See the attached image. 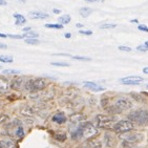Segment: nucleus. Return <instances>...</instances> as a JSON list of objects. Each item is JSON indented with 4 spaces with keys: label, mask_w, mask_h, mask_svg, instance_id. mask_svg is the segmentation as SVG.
I'll use <instances>...</instances> for the list:
<instances>
[{
    "label": "nucleus",
    "mask_w": 148,
    "mask_h": 148,
    "mask_svg": "<svg viewBox=\"0 0 148 148\" xmlns=\"http://www.w3.org/2000/svg\"><path fill=\"white\" fill-rule=\"evenodd\" d=\"M45 27L47 29H63V24H53V23H49V24H45Z\"/></svg>",
    "instance_id": "obj_23"
},
{
    "label": "nucleus",
    "mask_w": 148,
    "mask_h": 148,
    "mask_svg": "<svg viewBox=\"0 0 148 148\" xmlns=\"http://www.w3.org/2000/svg\"><path fill=\"white\" fill-rule=\"evenodd\" d=\"M82 148H90V147H82Z\"/></svg>",
    "instance_id": "obj_48"
},
{
    "label": "nucleus",
    "mask_w": 148,
    "mask_h": 148,
    "mask_svg": "<svg viewBox=\"0 0 148 148\" xmlns=\"http://www.w3.org/2000/svg\"><path fill=\"white\" fill-rule=\"evenodd\" d=\"M24 35V37L25 38H37L38 37V34L37 33H34V32H31L29 31V33H25Z\"/></svg>",
    "instance_id": "obj_27"
},
{
    "label": "nucleus",
    "mask_w": 148,
    "mask_h": 148,
    "mask_svg": "<svg viewBox=\"0 0 148 148\" xmlns=\"http://www.w3.org/2000/svg\"><path fill=\"white\" fill-rule=\"evenodd\" d=\"M138 29H140V31H142V32H148V27L145 25H139L138 26Z\"/></svg>",
    "instance_id": "obj_36"
},
{
    "label": "nucleus",
    "mask_w": 148,
    "mask_h": 148,
    "mask_svg": "<svg viewBox=\"0 0 148 148\" xmlns=\"http://www.w3.org/2000/svg\"><path fill=\"white\" fill-rule=\"evenodd\" d=\"M47 85L45 79L43 78H36V79L27 80L24 84V88L29 92H37V91L43 90Z\"/></svg>",
    "instance_id": "obj_2"
},
{
    "label": "nucleus",
    "mask_w": 148,
    "mask_h": 148,
    "mask_svg": "<svg viewBox=\"0 0 148 148\" xmlns=\"http://www.w3.org/2000/svg\"><path fill=\"white\" fill-rule=\"evenodd\" d=\"M55 13V14H59L60 13V10H56V9H54V11H53Z\"/></svg>",
    "instance_id": "obj_42"
},
{
    "label": "nucleus",
    "mask_w": 148,
    "mask_h": 148,
    "mask_svg": "<svg viewBox=\"0 0 148 148\" xmlns=\"http://www.w3.org/2000/svg\"><path fill=\"white\" fill-rule=\"evenodd\" d=\"M8 36H6L5 34H2V33H0V38H6Z\"/></svg>",
    "instance_id": "obj_39"
},
{
    "label": "nucleus",
    "mask_w": 148,
    "mask_h": 148,
    "mask_svg": "<svg viewBox=\"0 0 148 148\" xmlns=\"http://www.w3.org/2000/svg\"><path fill=\"white\" fill-rule=\"evenodd\" d=\"M134 128V122H131L130 120H122V121H119L114 126V130L117 134H125V132L131 131Z\"/></svg>",
    "instance_id": "obj_5"
},
{
    "label": "nucleus",
    "mask_w": 148,
    "mask_h": 148,
    "mask_svg": "<svg viewBox=\"0 0 148 148\" xmlns=\"http://www.w3.org/2000/svg\"><path fill=\"white\" fill-rule=\"evenodd\" d=\"M25 43L32 44V45H37V44H39V40L37 38H26Z\"/></svg>",
    "instance_id": "obj_22"
},
{
    "label": "nucleus",
    "mask_w": 148,
    "mask_h": 148,
    "mask_svg": "<svg viewBox=\"0 0 148 148\" xmlns=\"http://www.w3.org/2000/svg\"><path fill=\"white\" fill-rule=\"evenodd\" d=\"M147 88H148V85H147Z\"/></svg>",
    "instance_id": "obj_50"
},
{
    "label": "nucleus",
    "mask_w": 148,
    "mask_h": 148,
    "mask_svg": "<svg viewBox=\"0 0 148 148\" xmlns=\"http://www.w3.org/2000/svg\"><path fill=\"white\" fill-rule=\"evenodd\" d=\"M0 5H6L5 0H0Z\"/></svg>",
    "instance_id": "obj_38"
},
{
    "label": "nucleus",
    "mask_w": 148,
    "mask_h": 148,
    "mask_svg": "<svg viewBox=\"0 0 148 148\" xmlns=\"http://www.w3.org/2000/svg\"><path fill=\"white\" fill-rule=\"evenodd\" d=\"M121 148H137L134 146V144L132 143H128V142H125V141H123L122 143V147Z\"/></svg>",
    "instance_id": "obj_29"
},
{
    "label": "nucleus",
    "mask_w": 148,
    "mask_h": 148,
    "mask_svg": "<svg viewBox=\"0 0 148 148\" xmlns=\"http://www.w3.org/2000/svg\"><path fill=\"white\" fill-rule=\"evenodd\" d=\"M79 33L82 35H86V36H90V35H92V32L91 31H80Z\"/></svg>",
    "instance_id": "obj_35"
},
{
    "label": "nucleus",
    "mask_w": 148,
    "mask_h": 148,
    "mask_svg": "<svg viewBox=\"0 0 148 148\" xmlns=\"http://www.w3.org/2000/svg\"><path fill=\"white\" fill-rule=\"evenodd\" d=\"M71 58L75 60H80V61H90V58L88 57H82V56H71Z\"/></svg>",
    "instance_id": "obj_26"
},
{
    "label": "nucleus",
    "mask_w": 148,
    "mask_h": 148,
    "mask_svg": "<svg viewBox=\"0 0 148 148\" xmlns=\"http://www.w3.org/2000/svg\"><path fill=\"white\" fill-rule=\"evenodd\" d=\"M137 49H138V51H148V47L145 45V44H144V45H140V46H138Z\"/></svg>",
    "instance_id": "obj_33"
},
{
    "label": "nucleus",
    "mask_w": 148,
    "mask_h": 148,
    "mask_svg": "<svg viewBox=\"0 0 148 148\" xmlns=\"http://www.w3.org/2000/svg\"><path fill=\"white\" fill-rule=\"evenodd\" d=\"M105 143H106V146L109 148H111L114 145H116V140L112 138L110 134H105Z\"/></svg>",
    "instance_id": "obj_15"
},
{
    "label": "nucleus",
    "mask_w": 148,
    "mask_h": 148,
    "mask_svg": "<svg viewBox=\"0 0 148 148\" xmlns=\"http://www.w3.org/2000/svg\"><path fill=\"white\" fill-rule=\"evenodd\" d=\"M98 134V129L91 123H82V138L90 139Z\"/></svg>",
    "instance_id": "obj_6"
},
{
    "label": "nucleus",
    "mask_w": 148,
    "mask_h": 148,
    "mask_svg": "<svg viewBox=\"0 0 148 148\" xmlns=\"http://www.w3.org/2000/svg\"><path fill=\"white\" fill-rule=\"evenodd\" d=\"M15 134L17 138H22L24 136V130H23V127L21 125L17 126L16 127V130H15Z\"/></svg>",
    "instance_id": "obj_21"
},
{
    "label": "nucleus",
    "mask_w": 148,
    "mask_h": 148,
    "mask_svg": "<svg viewBox=\"0 0 148 148\" xmlns=\"http://www.w3.org/2000/svg\"><path fill=\"white\" fill-rule=\"evenodd\" d=\"M14 61L12 56H8V55H1L0 56V62L2 63H12Z\"/></svg>",
    "instance_id": "obj_18"
},
{
    "label": "nucleus",
    "mask_w": 148,
    "mask_h": 148,
    "mask_svg": "<svg viewBox=\"0 0 148 148\" xmlns=\"http://www.w3.org/2000/svg\"><path fill=\"white\" fill-rule=\"evenodd\" d=\"M0 148H2V147H1V146H0Z\"/></svg>",
    "instance_id": "obj_49"
},
{
    "label": "nucleus",
    "mask_w": 148,
    "mask_h": 148,
    "mask_svg": "<svg viewBox=\"0 0 148 148\" xmlns=\"http://www.w3.org/2000/svg\"><path fill=\"white\" fill-rule=\"evenodd\" d=\"M143 73H144V74H147L148 75V67H145V69H143Z\"/></svg>",
    "instance_id": "obj_40"
},
{
    "label": "nucleus",
    "mask_w": 148,
    "mask_h": 148,
    "mask_svg": "<svg viewBox=\"0 0 148 148\" xmlns=\"http://www.w3.org/2000/svg\"><path fill=\"white\" fill-rule=\"evenodd\" d=\"M53 66H60V67H69V64L66 62H51V63Z\"/></svg>",
    "instance_id": "obj_25"
},
{
    "label": "nucleus",
    "mask_w": 148,
    "mask_h": 148,
    "mask_svg": "<svg viewBox=\"0 0 148 148\" xmlns=\"http://www.w3.org/2000/svg\"><path fill=\"white\" fill-rule=\"evenodd\" d=\"M53 121H54L55 123H57V124H63V123L66 122L65 114H63V112H58V114H54Z\"/></svg>",
    "instance_id": "obj_13"
},
{
    "label": "nucleus",
    "mask_w": 148,
    "mask_h": 148,
    "mask_svg": "<svg viewBox=\"0 0 148 148\" xmlns=\"http://www.w3.org/2000/svg\"><path fill=\"white\" fill-rule=\"evenodd\" d=\"M144 79L141 77H137V76H132V77H126L120 80V82L125 84V85H138L141 82H143Z\"/></svg>",
    "instance_id": "obj_8"
},
{
    "label": "nucleus",
    "mask_w": 148,
    "mask_h": 148,
    "mask_svg": "<svg viewBox=\"0 0 148 148\" xmlns=\"http://www.w3.org/2000/svg\"><path fill=\"white\" fill-rule=\"evenodd\" d=\"M8 37L13 38V39H22V38H25L24 35H9Z\"/></svg>",
    "instance_id": "obj_31"
},
{
    "label": "nucleus",
    "mask_w": 148,
    "mask_h": 148,
    "mask_svg": "<svg viewBox=\"0 0 148 148\" xmlns=\"http://www.w3.org/2000/svg\"><path fill=\"white\" fill-rule=\"evenodd\" d=\"M58 21H59V23H61V24H67V23L71 22V16H69V15L61 16V17H59Z\"/></svg>",
    "instance_id": "obj_19"
},
{
    "label": "nucleus",
    "mask_w": 148,
    "mask_h": 148,
    "mask_svg": "<svg viewBox=\"0 0 148 148\" xmlns=\"http://www.w3.org/2000/svg\"><path fill=\"white\" fill-rule=\"evenodd\" d=\"M121 138H122L123 141L128 142V143H132V144L141 142V141L144 139L142 134H139V132H131V131L122 134V137Z\"/></svg>",
    "instance_id": "obj_7"
},
{
    "label": "nucleus",
    "mask_w": 148,
    "mask_h": 148,
    "mask_svg": "<svg viewBox=\"0 0 148 148\" xmlns=\"http://www.w3.org/2000/svg\"><path fill=\"white\" fill-rule=\"evenodd\" d=\"M83 84H84V86H85L86 88L90 89V90H92V91H103L105 89L104 87L100 86L99 84H97V83H95V82H91V81H85Z\"/></svg>",
    "instance_id": "obj_11"
},
{
    "label": "nucleus",
    "mask_w": 148,
    "mask_h": 148,
    "mask_svg": "<svg viewBox=\"0 0 148 148\" xmlns=\"http://www.w3.org/2000/svg\"><path fill=\"white\" fill-rule=\"evenodd\" d=\"M119 49L120 51H131L130 47H128V46H123V45L119 46Z\"/></svg>",
    "instance_id": "obj_34"
},
{
    "label": "nucleus",
    "mask_w": 148,
    "mask_h": 148,
    "mask_svg": "<svg viewBox=\"0 0 148 148\" xmlns=\"http://www.w3.org/2000/svg\"><path fill=\"white\" fill-rule=\"evenodd\" d=\"M2 73L3 75H18L20 74V71H18V69H4Z\"/></svg>",
    "instance_id": "obj_24"
},
{
    "label": "nucleus",
    "mask_w": 148,
    "mask_h": 148,
    "mask_svg": "<svg viewBox=\"0 0 148 148\" xmlns=\"http://www.w3.org/2000/svg\"><path fill=\"white\" fill-rule=\"evenodd\" d=\"M116 26H117V24H112V23H105V24H102V25H101V29H114Z\"/></svg>",
    "instance_id": "obj_30"
},
{
    "label": "nucleus",
    "mask_w": 148,
    "mask_h": 148,
    "mask_svg": "<svg viewBox=\"0 0 148 148\" xmlns=\"http://www.w3.org/2000/svg\"><path fill=\"white\" fill-rule=\"evenodd\" d=\"M16 1H20V2L22 3H25V0H16Z\"/></svg>",
    "instance_id": "obj_46"
},
{
    "label": "nucleus",
    "mask_w": 148,
    "mask_h": 148,
    "mask_svg": "<svg viewBox=\"0 0 148 148\" xmlns=\"http://www.w3.org/2000/svg\"><path fill=\"white\" fill-rule=\"evenodd\" d=\"M71 35L69 34V33H67V34H65V38H71Z\"/></svg>",
    "instance_id": "obj_44"
},
{
    "label": "nucleus",
    "mask_w": 148,
    "mask_h": 148,
    "mask_svg": "<svg viewBox=\"0 0 148 148\" xmlns=\"http://www.w3.org/2000/svg\"><path fill=\"white\" fill-rule=\"evenodd\" d=\"M14 18L16 19V21H15V24H16V25H21V24H24V23L26 22L25 18L20 14H14Z\"/></svg>",
    "instance_id": "obj_16"
},
{
    "label": "nucleus",
    "mask_w": 148,
    "mask_h": 148,
    "mask_svg": "<svg viewBox=\"0 0 148 148\" xmlns=\"http://www.w3.org/2000/svg\"><path fill=\"white\" fill-rule=\"evenodd\" d=\"M24 84V77H15L11 81V88L15 90H19Z\"/></svg>",
    "instance_id": "obj_9"
},
{
    "label": "nucleus",
    "mask_w": 148,
    "mask_h": 148,
    "mask_svg": "<svg viewBox=\"0 0 148 148\" xmlns=\"http://www.w3.org/2000/svg\"><path fill=\"white\" fill-rule=\"evenodd\" d=\"M21 114H22L23 116H25V117H31V116L34 114V110H33L32 107L26 106V107H24V108L21 109Z\"/></svg>",
    "instance_id": "obj_17"
},
{
    "label": "nucleus",
    "mask_w": 148,
    "mask_h": 148,
    "mask_svg": "<svg viewBox=\"0 0 148 148\" xmlns=\"http://www.w3.org/2000/svg\"><path fill=\"white\" fill-rule=\"evenodd\" d=\"M76 26H77V27H83V24H80V23H77V24H76Z\"/></svg>",
    "instance_id": "obj_45"
},
{
    "label": "nucleus",
    "mask_w": 148,
    "mask_h": 148,
    "mask_svg": "<svg viewBox=\"0 0 148 148\" xmlns=\"http://www.w3.org/2000/svg\"><path fill=\"white\" fill-rule=\"evenodd\" d=\"M11 88V82L5 77H0V92H8Z\"/></svg>",
    "instance_id": "obj_10"
},
{
    "label": "nucleus",
    "mask_w": 148,
    "mask_h": 148,
    "mask_svg": "<svg viewBox=\"0 0 148 148\" xmlns=\"http://www.w3.org/2000/svg\"><path fill=\"white\" fill-rule=\"evenodd\" d=\"M23 31H24V32H29V31H31V27H24V29H23Z\"/></svg>",
    "instance_id": "obj_43"
},
{
    "label": "nucleus",
    "mask_w": 148,
    "mask_h": 148,
    "mask_svg": "<svg viewBox=\"0 0 148 148\" xmlns=\"http://www.w3.org/2000/svg\"><path fill=\"white\" fill-rule=\"evenodd\" d=\"M8 120H9V117H8L6 114H3V116H0V125H1L2 123L6 122Z\"/></svg>",
    "instance_id": "obj_32"
},
{
    "label": "nucleus",
    "mask_w": 148,
    "mask_h": 148,
    "mask_svg": "<svg viewBox=\"0 0 148 148\" xmlns=\"http://www.w3.org/2000/svg\"><path fill=\"white\" fill-rule=\"evenodd\" d=\"M96 122H97V127L99 128L110 129L114 128V124H116V119L114 117H109V116L99 114L96 117Z\"/></svg>",
    "instance_id": "obj_4"
},
{
    "label": "nucleus",
    "mask_w": 148,
    "mask_h": 148,
    "mask_svg": "<svg viewBox=\"0 0 148 148\" xmlns=\"http://www.w3.org/2000/svg\"><path fill=\"white\" fill-rule=\"evenodd\" d=\"M85 1H87V2H98L99 0H85Z\"/></svg>",
    "instance_id": "obj_41"
},
{
    "label": "nucleus",
    "mask_w": 148,
    "mask_h": 148,
    "mask_svg": "<svg viewBox=\"0 0 148 148\" xmlns=\"http://www.w3.org/2000/svg\"><path fill=\"white\" fill-rule=\"evenodd\" d=\"M31 19H46L49 18V14L43 13V12H31L29 14Z\"/></svg>",
    "instance_id": "obj_12"
},
{
    "label": "nucleus",
    "mask_w": 148,
    "mask_h": 148,
    "mask_svg": "<svg viewBox=\"0 0 148 148\" xmlns=\"http://www.w3.org/2000/svg\"><path fill=\"white\" fill-rule=\"evenodd\" d=\"M128 120H130L131 122L136 123L138 125H146L148 124V111L144 110V109L131 111L128 114Z\"/></svg>",
    "instance_id": "obj_3"
},
{
    "label": "nucleus",
    "mask_w": 148,
    "mask_h": 148,
    "mask_svg": "<svg viewBox=\"0 0 148 148\" xmlns=\"http://www.w3.org/2000/svg\"><path fill=\"white\" fill-rule=\"evenodd\" d=\"M145 45H146V46H147V47H148V41H146V42H145Z\"/></svg>",
    "instance_id": "obj_47"
},
{
    "label": "nucleus",
    "mask_w": 148,
    "mask_h": 148,
    "mask_svg": "<svg viewBox=\"0 0 148 148\" xmlns=\"http://www.w3.org/2000/svg\"><path fill=\"white\" fill-rule=\"evenodd\" d=\"M8 49V45L4 44V43H0V49Z\"/></svg>",
    "instance_id": "obj_37"
},
{
    "label": "nucleus",
    "mask_w": 148,
    "mask_h": 148,
    "mask_svg": "<svg viewBox=\"0 0 148 148\" xmlns=\"http://www.w3.org/2000/svg\"><path fill=\"white\" fill-rule=\"evenodd\" d=\"M0 146L2 148H16L15 143L12 140H1L0 141Z\"/></svg>",
    "instance_id": "obj_14"
},
{
    "label": "nucleus",
    "mask_w": 148,
    "mask_h": 148,
    "mask_svg": "<svg viewBox=\"0 0 148 148\" xmlns=\"http://www.w3.org/2000/svg\"><path fill=\"white\" fill-rule=\"evenodd\" d=\"M132 107V102L128 98L125 97H120L116 100V102L112 106L108 107L107 110L111 114H120L124 110H128Z\"/></svg>",
    "instance_id": "obj_1"
},
{
    "label": "nucleus",
    "mask_w": 148,
    "mask_h": 148,
    "mask_svg": "<svg viewBox=\"0 0 148 148\" xmlns=\"http://www.w3.org/2000/svg\"><path fill=\"white\" fill-rule=\"evenodd\" d=\"M91 12H92V10L89 9V8H82V9H80V14L84 18L89 16L91 14Z\"/></svg>",
    "instance_id": "obj_20"
},
{
    "label": "nucleus",
    "mask_w": 148,
    "mask_h": 148,
    "mask_svg": "<svg viewBox=\"0 0 148 148\" xmlns=\"http://www.w3.org/2000/svg\"><path fill=\"white\" fill-rule=\"evenodd\" d=\"M55 139L58 140V141L63 142V141H65L66 140V136H65V134H58L55 136Z\"/></svg>",
    "instance_id": "obj_28"
}]
</instances>
